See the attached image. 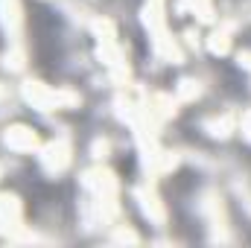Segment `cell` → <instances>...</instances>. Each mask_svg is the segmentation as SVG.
Segmentation results:
<instances>
[{"mask_svg":"<svg viewBox=\"0 0 251 248\" xmlns=\"http://www.w3.org/2000/svg\"><path fill=\"white\" fill-rule=\"evenodd\" d=\"M6 143H9L12 149H32V146L38 143V137H35V131H29V128L15 125V128H9V134H6Z\"/></svg>","mask_w":251,"mask_h":248,"instance_id":"1","label":"cell"},{"mask_svg":"<svg viewBox=\"0 0 251 248\" xmlns=\"http://www.w3.org/2000/svg\"><path fill=\"white\" fill-rule=\"evenodd\" d=\"M67 161H70V155H67V146H64V143H53V146H47L44 164H47L50 170H62Z\"/></svg>","mask_w":251,"mask_h":248,"instance_id":"2","label":"cell"},{"mask_svg":"<svg viewBox=\"0 0 251 248\" xmlns=\"http://www.w3.org/2000/svg\"><path fill=\"white\" fill-rule=\"evenodd\" d=\"M210 50H213V53H225V50H228V38H225L222 32H219V35H213V41H210Z\"/></svg>","mask_w":251,"mask_h":248,"instance_id":"3","label":"cell"},{"mask_svg":"<svg viewBox=\"0 0 251 248\" xmlns=\"http://www.w3.org/2000/svg\"><path fill=\"white\" fill-rule=\"evenodd\" d=\"M243 125H246V131H249V137H251V111L243 117Z\"/></svg>","mask_w":251,"mask_h":248,"instance_id":"4","label":"cell"},{"mask_svg":"<svg viewBox=\"0 0 251 248\" xmlns=\"http://www.w3.org/2000/svg\"><path fill=\"white\" fill-rule=\"evenodd\" d=\"M0 97H3V88H0Z\"/></svg>","mask_w":251,"mask_h":248,"instance_id":"5","label":"cell"}]
</instances>
